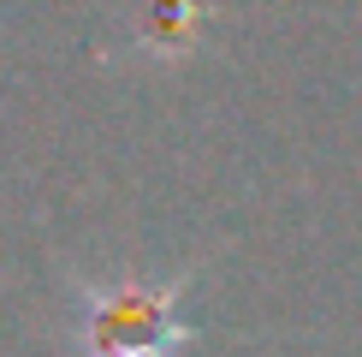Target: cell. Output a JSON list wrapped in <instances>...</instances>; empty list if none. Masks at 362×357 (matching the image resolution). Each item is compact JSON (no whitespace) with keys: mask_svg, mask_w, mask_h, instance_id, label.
<instances>
[{"mask_svg":"<svg viewBox=\"0 0 362 357\" xmlns=\"http://www.w3.org/2000/svg\"><path fill=\"white\" fill-rule=\"evenodd\" d=\"M196 30V0H155V18H143V42H155V48H185Z\"/></svg>","mask_w":362,"mask_h":357,"instance_id":"obj_2","label":"cell"},{"mask_svg":"<svg viewBox=\"0 0 362 357\" xmlns=\"http://www.w3.org/2000/svg\"><path fill=\"white\" fill-rule=\"evenodd\" d=\"M178 286H78V357H178L190 327L178 322Z\"/></svg>","mask_w":362,"mask_h":357,"instance_id":"obj_1","label":"cell"}]
</instances>
